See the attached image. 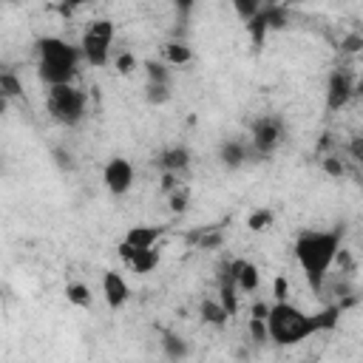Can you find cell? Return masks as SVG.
Segmentation results:
<instances>
[{
    "label": "cell",
    "instance_id": "cell-1",
    "mask_svg": "<svg viewBox=\"0 0 363 363\" xmlns=\"http://www.w3.org/2000/svg\"><path fill=\"white\" fill-rule=\"evenodd\" d=\"M340 255V233L337 230H306L295 241V258L303 269V278L318 292L323 275Z\"/></svg>",
    "mask_w": 363,
    "mask_h": 363
},
{
    "label": "cell",
    "instance_id": "cell-2",
    "mask_svg": "<svg viewBox=\"0 0 363 363\" xmlns=\"http://www.w3.org/2000/svg\"><path fill=\"white\" fill-rule=\"evenodd\" d=\"M82 60V51L62 37H43L37 40V74L48 88L71 85L77 65Z\"/></svg>",
    "mask_w": 363,
    "mask_h": 363
},
{
    "label": "cell",
    "instance_id": "cell-3",
    "mask_svg": "<svg viewBox=\"0 0 363 363\" xmlns=\"http://www.w3.org/2000/svg\"><path fill=\"white\" fill-rule=\"evenodd\" d=\"M318 326H315V318L306 315L303 309L286 303V301H278L269 306V315H267V335L272 343L278 346H295L301 340H306L309 335H315Z\"/></svg>",
    "mask_w": 363,
    "mask_h": 363
},
{
    "label": "cell",
    "instance_id": "cell-4",
    "mask_svg": "<svg viewBox=\"0 0 363 363\" xmlns=\"http://www.w3.org/2000/svg\"><path fill=\"white\" fill-rule=\"evenodd\" d=\"M85 94L74 85H57V88H48V96H45V108L51 113L54 122L65 125V128H74L85 119Z\"/></svg>",
    "mask_w": 363,
    "mask_h": 363
},
{
    "label": "cell",
    "instance_id": "cell-5",
    "mask_svg": "<svg viewBox=\"0 0 363 363\" xmlns=\"http://www.w3.org/2000/svg\"><path fill=\"white\" fill-rule=\"evenodd\" d=\"M111 43H113V23L111 20H94V23H88V28L82 31V40H79L82 60L88 65H94V68L108 65V60H111Z\"/></svg>",
    "mask_w": 363,
    "mask_h": 363
},
{
    "label": "cell",
    "instance_id": "cell-6",
    "mask_svg": "<svg viewBox=\"0 0 363 363\" xmlns=\"http://www.w3.org/2000/svg\"><path fill=\"white\" fill-rule=\"evenodd\" d=\"M281 142H284V122H281V116L267 113V116H258L252 122V150L255 153L269 156V153H275V147Z\"/></svg>",
    "mask_w": 363,
    "mask_h": 363
},
{
    "label": "cell",
    "instance_id": "cell-7",
    "mask_svg": "<svg viewBox=\"0 0 363 363\" xmlns=\"http://www.w3.org/2000/svg\"><path fill=\"white\" fill-rule=\"evenodd\" d=\"M102 182L108 187V193L113 196H125L133 184V164L122 156H113L108 164H105V173H102Z\"/></svg>",
    "mask_w": 363,
    "mask_h": 363
},
{
    "label": "cell",
    "instance_id": "cell-8",
    "mask_svg": "<svg viewBox=\"0 0 363 363\" xmlns=\"http://www.w3.org/2000/svg\"><path fill=\"white\" fill-rule=\"evenodd\" d=\"M354 96V82L349 77V71H332L329 82H326V108L329 111H340L349 99Z\"/></svg>",
    "mask_w": 363,
    "mask_h": 363
},
{
    "label": "cell",
    "instance_id": "cell-9",
    "mask_svg": "<svg viewBox=\"0 0 363 363\" xmlns=\"http://www.w3.org/2000/svg\"><path fill=\"white\" fill-rule=\"evenodd\" d=\"M119 255H122L125 264H128L133 272H139V275L150 272V269L159 264V252H156V250H133V247H128L125 241L119 244Z\"/></svg>",
    "mask_w": 363,
    "mask_h": 363
},
{
    "label": "cell",
    "instance_id": "cell-10",
    "mask_svg": "<svg viewBox=\"0 0 363 363\" xmlns=\"http://www.w3.org/2000/svg\"><path fill=\"white\" fill-rule=\"evenodd\" d=\"M102 295H105V303L111 306V309H119L125 301H128V295H130V289H128V284H125V278L119 275V272H105L102 275Z\"/></svg>",
    "mask_w": 363,
    "mask_h": 363
},
{
    "label": "cell",
    "instance_id": "cell-11",
    "mask_svg": "<svg viewBox=\"0 0 363 363\" xmlns=\"http://www.w3.org/2000/svg\"><path fill=\"white\" fill-rule=\"evenodd\" d=\"M164 227H156V224H139V227H130L125 233V244L133 247V250H153L156 241L162 238Z\"/></svg>",
    "mask_w": 363,
    "mask_h": 363
},
{
    "label": "cell",
    "instance_id": "cell-12",
    "mask_svg": "<svg viewBox=\"0 0 363 363\" xmlns=\"http://www.w3.org/2000/svg\"><path fill=\"white\" fill-rule=\"evenodd\" d=\"M156 164H159L164 173H173V176H176V173H182V170H187V164H190V150L182 147V145L164 147V150L159 153Z\"/></svg>",
    "mask_w": 363,
    "mask_h": 363
},
{
    "label": "cell",
    "instance_id": "cell-13",
    "mask_svg": "<svg viewBox=\"0 0 363 363\" xmlns=\"http://www.w3.org/2000/svg\"><path fill=\"white\" fill-rule=\"evenodd\" d=\"M233 264V275H235V289L238 292H255L258 289V267L250 261H230Z\"/></svg>",
    "mask_w": 363,
    "mask_h": 363
},
{
    "label": "cell",
    "instance_id": "cell-14",
    "mask_svg": "<svg viewBox=\"0 0 363 363\" xmlns=\"http://www.w3.org/2000/svg\"><path fill=\"white\" fill-rule=\"evenodd\" d=\"M247 156H250L247 145H244V142H235V139L224 142L221 150H218V159H221L224 167H241V164L247 162Z\"/></svg>",
    "mask_w": 363,
    "mask_h": 363
},
{
    "label": "cell",
    "instance_id": "cell-15",
    "mask_svg": "<svg viewBox=\"0 0 363 363\" xmlns=\"http://www.w3.org/2000/svg\"><path fill=\"white\" fill-rule=\"evenodd\" d=\"M201 318L207 320V323H213V326H221V323H227V309L218 303V301H204L201 303Z\"/></svg>",
    "mask_w": 363,
    "mask_h": 363
},
{
    "label": "cell",
    "instance_id": "cell-16",
    "mask_svg": "<svg viewBox=\"0 0 363 363\" xmlns=\"http://www.w3.org/2000/svg\"><path fill=\"white\" fill-rule=\"evenodd\" d=\"M164 57H167L170 65H187L193 54H190V48L184 43H167L164 45Z\"/></svg>",
    "mask_w": 363,
    "mask_h": 363
},
{
    "label": "cell",
    "instance_id": "cell-17",
    "mask_svg": "<svg viewBox=\"0 0 363 363\" xmlns=\"http://www.w3.org/2000/svg\"><path fill=\"white\" fill-rule=\"evenodd\" d=\"M162 346H164V354L170 357V360H176V363H182V357L187 354V346H184V340L182 337H176V335H164V340H162Z\"/></svg>",
    "mask_w": 363,
    "mask_h": 363
},
{
    "label": "cell",
    "instance_id": "cell-18",
    "mask_svg": "<svg viewBox=\"0 0 363 363\" xmlns=\"http://www.w3.org/2000/svg\"><path fill=\"white\" fill-rule=\"evenodd\" d=\"M312 318H315V326H318V332H329V329H335V326H337L340 309H337V306H326L323 312H318V315H312Z\"/></svg>",
    "mask_w": 363,
    "mask_h": 363
},
{
    "label": "cell",
    "instance_id": "cell-19",
    "mask_svg": "<svg viewBox=\"0 0 363 363\" xmlns=\"http://www.w3.org/2000/svg\"><path fill=\"white\" fill-rule=\"evenodd\" d=\"M145 96L150 105H164L170 99V85H162V82H147L145 85Z\"/></svg>",
    "mask_w": 363,
    "mask_h": 363
},
{
    "label": "cell",
    "instance_id": "cell-20",
    "mask_svg": "<svg viewBox=\"0 0 363 363\" xmlns=\"http://www.w3.org/2000/svg\"><path fill=\"white\" fill-rule=\"evenodd\" d=\"M0 91H3L6 99H14V96L23 94V85H20V79H17L11 71H3V74H0Z\"/></svg>",
    "mask_w": 363,
    "mask_h": 363
},
{
    "label": "cell",
    "instance_id": "cell-21",
    "mask_svg": "<svg viewBox=\"0 0 363 363\" xmlns=\"http://www.w3.org/2000/svg\"><path fill=\"white\" fill-rule=\"evenodd\" d=\"M235 292H238L235 286H218V303L227 309L230 318L238 312V295H235Z\"/></svg>",
    "mask_w": 363,
    "mask_h": 363
},
{
    "label": "cell",
    "instance_id": "cell-22",
    "mask_svg": "<svg viewBox=\"0 0 363 363\" xmlns=\"http://www.w3.org/2000/svg\"><path fill=\"white\" fill-rule=\"evenodd\" d=\"M65 295H68V301L77 303V306H88V303H91V289H88L85 284H68Z\"/></svg>",
    "mask_w": 363,
    "mask_h": 363
},
{
    "label": "cell",
    "instance_id": "cell-23",
    "mask_svg": "<svg viewBox=\"0 0 363 363\" xmlns=\"http://www.w3.org/2000/svg\"><path fill=\"white\" fill-rule=\"evenodd\" d=\"M145 71H147V82H162V85H170V74H167V68H164L162 62L147 60V62H145Z\"/></svg>",
    "mask_w": 363,
    "mask_h": 363
},
{
    "label": "cell",
    "instance_id": "cell-24",
    "mask_svg": "<svg viewBox=\"0 0 363 363\" xmlns=\"http://www.w3.org/2000/svg\"><path fill=\"white\" fill-rule=\"evenodd\" d=\"M233 6H235V11H238V14L244 17V23H250V20H255V17L261 14V9H264V6H258L255 0H250V3H247V0H235Z\"/></svg>",
    "mask_w": 363,
    "mask_h": 363
},
{
    "label": "cell",
    "instance_id": "cell-25",
    "mask_svg": "<svg viewBox=\"0 0 363 363\" xmlns=\"http://www.w3.org/2000/svg\"><path fill=\"white\" fill-rule=\"evenodd\" d=\"M247 224H250L252 230H264L267 224H272V210H258V213H252V216L247 218Z\"/></svg>",
    "mask_w": 363,
    "mask_h": 363
},
{
    "label": "cell",
    "instance_id": "cell-26",
    "mask_svg": "<svg viewBox=\"0 0 363 363\" xmlns=\"http://www.w3.org/2000/svg\"><path fill=\"white\" fill-rule=\"evenodd\" d=\"M116 68H119V74H130V71L136 68V62H133L130 54H119V57H116Z\"/></svg>",
    "mask_w": 363,
    "mask_h": 363
},
{
    "label": "cell",
    "instance_id": "cell-27",
    "mask_svg": "<svg viewBox=\"0 0 363 363\" xmlns=\"http://www.w3.org/2000/svg\"><path fill=\"white\" fill-rule=\"evenodd\" d=\"M349 153H352V159H354V162H360V164H363V136H354V139L349 142Z\"/></svg>",
    "mask_w": 363,
    "mask_h": 363
},
{
    "label": "cell",
    "instance_id": "cell-28",
    "mask_svg": "<svg viewBox=\"0 0 363 363\" xmlns=\"http://www.w3.org/2000/svg\"><path fill=\"white\" fill-rule=\"evenodd\" d=\"M170 207H173V213H182V210L187 207V193H182V190H176V193L170 196Z\"/></svg>",
    "mask_w": 363,
    "mask_h": 363
},
{
    "label": "cell",
    "instance_id": "cell-29",
    "mask_svg": "<svg viewBox=\"0 0 363 363\" xmlns=\"http://www.w3.org/2000/svg\"><path fill=\"white\" fill-rule=\"evenodd\" d=\"M360 45H363V37H360V34H352V37H346V40H343V45H340V48H343V51H357Z\"/></svg>",
    "mask_w": 363,
    "mask_h": 363
},
{
    "label": "cell",
    "instance_id": "cell-30",
    "mask_svg": "<svg viewBox=\"0 0 363 363\" xmlns=\"http://www.w3.org/2000/svg\"><path fill=\"white\" fill-rule=\"evenodd\" d=\"M326 173L340 176V173H343V164H340V162H335V159H326Z\"/></svg>",
    "mask_w": 363,
    "mask_h": 363
},
{
    "label": "cell",
    "instance_id": "cell-31",
    "mask_svg": "<svg viewBox=\"0 0 363 363\" xmlns=\"http://www.w3.org/2000/svg\"><path fill=\"white\" fill-rule=\"evenodd\" d=\"M275 292H278V301H284V298H286V281H284V278H278V281H275Z\"/></svg>",
    "mask_w": 363,
    "mask_h": 363
},
{
    "label": "cell",
    "instance_id": "cell-32",
    "mask_svg": "<svg viewBox=\"0 0 363 363\" xmlns=\"http://www.w3.org/2000/svg\"><path fill=\"white\" fill-rule=\"evenodd\" d=\"M354 91H357V94H363V79H360V85H357V88H354Z\"/></svg>",
    "mask_w": 363,
    "mask_h": 363
},
{
    "label": "cell",
    "instance_id": "cell-33",
    "mask_svg": "<svg viewBox=\"0 0 363 363\" xmlns=\"http://www.w3.org/2000/svg\"><path fill=\"white\" fill-rule=\"evenodd\" d=\"M306 363H312V360H306Z\"/></svg>",
    "mask_w": 363,
    "mask_h": 363
}]
</instances>
